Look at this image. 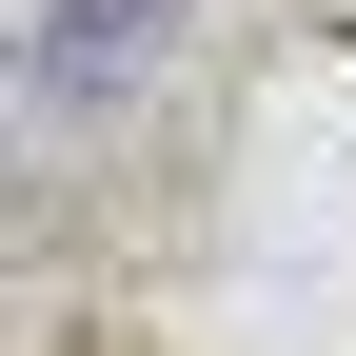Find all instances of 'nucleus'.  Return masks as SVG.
I'll return each instance as SVG.
<instances>
[{
    "label": "nucleus",
    "mask_w": 356,
    "mask_h": 356,
    "mask_svg": "<svg viewBox=\"0 0 356 356\" xmlns=\"http://www.w3.org/2000/svg\"><path fill=\"white\" fill-rule=\"evenodd\" d=\"M159 20H178V0H60V20H40V79H60V99H99Z\"/></svg>",
    "instance_id": "obj_1"
}]
</instances>
